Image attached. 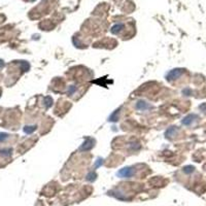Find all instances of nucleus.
I'll use <instances>...</instances> for the list:
<instances>
[{"label": "nucleus", "instance_id": "7ed1b4c3", "mask_svg": "<svg viewBox=\"0 0 206 206\" xmlns=\"http://www.w3.org/2000/svg\"><path fill=\"white\" fill-rule=\"evenodd\" d=\"M7 134L5 133H0V141H3L4 139H6L7 138Z\"/></svg>", "mask_w": 206, "mask_h": 206}, {"label": "nucleus", "instance_id": "f03ea898", "mask_svg": "<svg viewBox=\"0 0 206 206\" xmlns=\"http://www.w3.org/2000/svg\"><path fill=\"white\" fill-rule=\"evenodd\" d=\"M195 119H198V117H197L196 115H187L184 121H182V123H184V125H190Z\"/></svg>", "mask_w": 206, "mask_h": 206}, {"label": "nucleus", "instance_id": "f257e3e1", "mask_svg": "<svg viewBox=\"0 0 206 206\" xmlns=\"http://www.w3.org/2000/svg\"><path fill=\"white\" fill-rule=\"evenodd\" d=\"M132 173H133V171L131 170V168H124L123 170L120 171L118 174L120 175V176L122 177H129L132 175Z\"/></svg>", "mask_w": 206, "mask_h": 206}, {"label": "nucleus", "instance_id": "39448f33", "mask_svg": "<svg viewBox=\"0 0 206 206\" xmlns=\"http://www.w3.org/2000/svg\"><path fill=\"white\" fill-rule=\"evenodd\" d=\"M2 65H3V63H2V61H0V67H1Z\"/></svg>", "mask_w": 206, "mask_h": 206}, {"label": "nucleus", "instance_id": "20e7f679", "mask_svg": "<svg viewBox=\"0 0 206 206\" xmlns=\"http://www.w3.org/2000/svg\"><path fill=\"white\" fill-rule=\"evenodd\" d=\"M184 171H186V172H187V173H189V172H193L194 168L192 167V166H187V167L184 168Z\"/></svg>", "mask_w": 206, "mask_h": 206}]
</instances>
